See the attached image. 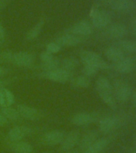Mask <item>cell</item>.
<instances>
[{
	"label": "cell",
	"instance_id": "cell-29",
	"mask_svg": "<svg viewBox=\"0 0 136 153\" xmlns=\"http://www.w3.org/2000/svg\"><path fill=\"white\" fill-rule=\"evenodd\" d=\"M14 53L10 50H5L0 53V64L3 63H12Z\"/></svg>",
	"mask_w": 136,
	"mask_h": 153
},
{
	"label": "cell",
	"instance_id": "cell-30",
	"mask_svg": "<svg viewBox=\"0 0 136 153\" xmlns=\"http://www.w3.org/2000/svg\"><path fill=\"white\" fill-rule=\"evenodd\" d=\"M98 72V69L95 67L91 66V65H84L83 69V73L85 76H94L96 73Z\"/></svg>",
	"mask_w": 136,
	"mask_h": 153
},
{
	"label": "cell",
	"instance_id": "cell-27",
	"mask_svg": "<svg viewBox=\"0 0 136 153\" xmlns=\"http://www.w3.org/2000/svg\"><path fill=\"white\" fill-rule=\"evenodd\" d=\"M78 65V60L74 57H67L62 61V69L67 70V71L71 73L72 70H74Z\"/></svg>",
	"mask_w": 136,
	"mask_h": 153
},
{
	"label": "cell",
	"instance_id": "cell-5",
	"mask_svg": "<svg viewBox=\"0 0 136 153\" xmlns=\"http://www.w3.org/2000/svg\"><path fill=\"white\" fill-rule=\"evenodd\" d=\"M35 57L32 53L26 51L14 53L12 63L19 67H29L34 63Z\"/></svg>",
	"mask_w": 136,
	"mask_h": 153
},
{
	"label": "cell",
	"instance_id": "cell-24",
	"mask_svg": "<svg viewBox=\"0 0 136 153\" xmlns=\"http://www.w3.org/2000/svg\"><path fill=\"white\" fill-rule=\"evenodd\" d=\"M14 95L7 88L0 89V107L11 106L14 102Z\"/></svg>",
	"mask_w": 136,
	"mask_h": 153
},
{
	"label": "cell",
	"instance_id": "cell-37",
	"mask_svg": "<svg viewBox=\"0 0 136 153\" xmlns=\"http://www.w3.org/2000/svg\"><path fill=\"white\" fill-rule=\"evenodd\" d=\"M131 101H132V105L134 108H136V89L134 92V93H132L131 96Z\"/></svg>",
	"mask_w": 136,
	"mask_h": 153
},
{
	"label": "cell",
	"instance_id": "cell-13",
	"mask_svg": "<svg viewBox=\"0 0 136 153\" xmlns=\"http://www.w3.org/2000/svg\"><path fill=\"white\" fill-rule=\"evenodd\" d=\"M121 120L116 117H106L99 120V130L103 133H108L116 128Z\"/></svg>",
	"mask_w": 136,
	"mask_h": 153
},
{
	"label": "cell",
	"instance_id": "cell-36",
	"mask_svg": "<svg viewBox=\"0 0 136 153\" xmlns=\"http://www.w3.org/2000/svg\"><path fill=\"white\" fill-rule=\"evenodd\" d=\"M131 30L132 33L136 38V18L133 19V20L131 21Z\"/></svg>",
	"mask_w": 136,
	"mask_h": 153
},
{
	"label": "cell",
	"instance_id": "cell-26",
	"mask_svg": "<svg viewBox=\"0 0 136 153\" xmlns=\"http://www.w3.org/2000/svg\"><path fill=\"white\" fill-rule=\"evenodd\" d=\"M90 83H91L90 78L85 75L79 76L78 77L73 79V81H72V85L76 87V88H86L89 87Z\"/></svg>",
	"mask_w": 136,
	"mask_h": 153
},
{
	"label": "cell",
	"instance_id": "cell-18",
	"mask_svg": "<svg viewBox=\"0 0 136 153\" xmlns=\"http://www.w3.org/2000/svg\"><path fill=\"white\" fill-rule=\"evenodd\" d=\"M97 140H98V132L95 130L89 131L79 140V148L82 151H85Z\"/></svg>",
	"mask_w": 136,
	"mask_h": 153
},
{
	"label": "cell",
	"instance_id": "cell-16",
	"mask_svg": "<svg viewBox=\"0 0 136 153\" xmlns=\"http://www.w3.org/2000/svg\"><path fill=\"white\" fill-rule=\"evenodd\" d=\"M106 33L108 37L111 38L120 39L127 34V28L121 23H115L108 26Z\"/></svg>",
	"mask_w": 136,
	"mask_h": 153
},
{
	"label": "cell",
	"instance_id": "cell-2",
	"mask_svg": "<svg viewBox=\"0 0 136 153\" xmlns=\"http://www.w3.org/2000/svg\"><path fill=\"white\" fill-rule=\"evenodd\" d=\"M113 94L117 100L120 102H126L131 98V87L122 80H117L113 84Z\"/></svg>",
	"mask_w": 136,
	"mask_h": 153
},
{
	"label": "cell",
	"instance_id": "cell-17",
	"mask_svg": "<svg viewBox=\"0 0 136 153\" xmlns=\"http://www.w3.org/2000/svg\"><path fill=\"white\" fill-rule=\"evenodd\" d=\"M96 89L98 95L113 93V87L110 81L105 76H99L96 81Z\"/></svg>",
	"mask_w": 136,
	"mask_h": 153
},
{
	"label": "cell",
	"instance_id": "cell-39",
	"mask_svg": "<svg viewBox=\"0 0 136 153\" xmlns=\"http://www.w3.org/2000/svg\"><path fill=\"white\" fill-rule=\"evenodd\" d=\"M5 86V82L3 81H1L0 80V89H2V88H4Z\"/></svg>",
	"mask_w": 136,
	"mask_h": 153
},
{
	"label": "cell",
	"instance_id": "cell-8",
	"mask_svg": "<svg viewBox=\"0 0 136 153\" xmlns=\"http://www.w3.org/2000/svg\"><path fill=\"white\" fill-rule=\"evenodd\" d=\"M106 4L110 5L114 10L121 13H127L134 7L132 0H103Z\"/></svg>",
	"mask_w": 136,
	"mask_h": 153
},
{
	"label": "cell",
	"instance_id": "cell-32",
	"mask_svg": "<svg viewBox=\"0 0 136 153\" xmlns=\"http://www.w3.org/2000/svg\"><path fill=\"white\" fill-rule=\"evenodd\" d=\"M55 57H54L53 54L48 53L47 51H44L40 54V60L42 62V64H46V63L51 62Z\"/></svg>",
	"mask_w": 136,
	"mask_h": 153
},
{
	"label": "cell",
	"instance_id": "cell-19",
	"mask_svg": "<svg viewBox=\"0 0 136 153\" xmlns=\"http://www.w3.org/2000/svg\"><path fill=\"white\" fill-rule=\"evenodd\" d=\"M105 56L109 61L115 63L124 57V52L116 45H112L106 49Z\"/></svg>",
	"mask_w": 136,
	"mask_h": 153
},
{
	"label": "cell",
	"instance_id": "cell-15",
	"mask_svg": "<svg viewBox=\"0 0 136 153\" xmlns=\"http://www.w3.org/2000/svg\"><path fill=\"white\" fill-rule=\"evenodd\" d=\"M31 130L30 128L25 126H15L12 128L8 132V139L11 142H16L20 141L26 136L31 133Z\"/></svg>",
	"mask_w": 136,
	"mask_h": 153
},
{
	"label": "cell",
	"instance_id": "cell-14",
	"mask_svg": "<svg viewBox=\"0 0 136 153\" xmlns=\"http://www.w3.org/2000/svg\"><path fill=\"white\" fill-rule=\"evenodd\" d=\"M16 110L19 112L20 117H23L25 119L35 120L40 117V112L37 108L28 105H19L16 107Z\"/></svg>",
	"mask_w": 136,
	"mask_h": 153
},
{
	"label": "cell",
	"instance_id": "cell-28",
	"mask_svg": "<svg viewBox=\"0 0 136 153\" xmlns=\"http://www.w3.org/2000/svg\"><path fill=\"white\" fill-rule=\"evenodd\" d=\"M59 60L58 59L57 57H55L51 62L46 63V64H42L41 68L43 69V72H48L59 69Z\"/></svg>",
	"mask_w": 136,
	"mask_h": 153
},
{
	"label": "cell",
	"instance_id": "cell-4",
	"mask_svg": "<svg viewBox=\"0 0 136 153\" xmlns=\"http://www.w3.org/2000/svg\"><path fill=\"white\" fill-rule=\"evenodd\" d=\"M71 73L63 69H58L51 71L43 72L41 74V76L44 78L48 79L51 81H55L58 83H65L67 81H69L71 78Z\"/></svg>",
	"mask_w": 136,
	"mask_h": 153
},
{
	"label": "cell",
	"instance_id": "cell-31",
	"mask_svg": "<svg viewBox=\"0 0 136 153\" xmlns=\"http://www.w3.org/2000/svg\"><path fill=\"white\" fill-rule=\"evenodd\" d=\"M60 50H61V46H60L58 43L55 42L49 43V44L47 45V51L48 53H51V54L59 52Z\"/></svg>",
	"mask_w": 136,
	"mask_h": 153
},
{
	"label": "cell",
	"instance_id": "cell-22",
	"mask_svg": "<svg viewBox=\"0 0 136 153\" xmlns=\"http://www.w3.org/2000/svg\"><path fill=\"white\" fill-rule=\"evenodd\" d=\"M115 45L121 49L123 52L136 53V41L121 39L115 43Z\"/></svg>",
	"mask_w": 136,
	"mask_h": 153
},
{
	"label": "cell",
	"instance_id": "cell-1",
	"mask_svg": "<svg viewBox=\"0 0 136 153\" xmlns=\"http://www.w3.org/2000/svg\"><path fill=\"white\" fill-rule=\"evenodd\" d=\"M80 57L83 65H88L97 68L98 69H109V65L98 54L93 51L83 50L80 53Z\"/></svg>",
	"mask_w": 136,
	"mask_h": 153
},
{
	"label": "cell",
	"instance_id": "cell-9",
	"mask_svg": "<svg viewBox=\"0 0 136 153\" xmlns=\"http://www.w3.org/2000/svg\"><path fill=\"white\" fill-rule=\"evenodd\" d=\"M136 62L134 58L131 57H124L119 62L114 64V69L117 72L122 74H129L134 70Z\"/></svg>",
	"mask_w": 136,
	"mask_h": 153
},
{
	"label": "cell",
	"instance_id": "cell-20",
	"mask_svg": "<svg viewBox=\"0 0 136 153\" xmlns=\"http://www.w3.org/2000/svg\"><path fill=\"white\" fill-rule=\"evenodd\" d=\"M10 148L14 153H31L33 152V147L26 141H16L10 143Z\"/></svg>",
	"mask_w": 136,
	"mask_h": 153
},
{
	"label": "cell",
	"instance_id": "cell-23",
	"mask_svg": "<svg viewBox=\"0 0 136 153\" xmlns=\"http://www.w3.org/2000/svg\"><path fill=\"white\" fill-rule=\"evenodd\" d=\"M44 23H45V21L44 19H41L40 20H38L35 26H32L30 30H28V32L26 33V39L28 41H31L35 39L37 37H38L39 34H40L41 31L43 30V26H44Z\"/></svg>",
	"mask_w": 136,
	"mask_h": 153
},
{
	"label": "cell",
	"instance_id": "cell-38",
	"mask_svg": "<svg viewBox=\"0 0 136 153\" xmlns=\"http://www.w3.org/2000/svg\"><path fill=\"white\" fill-rule=\"evenodd\" d=\"M6 74H7V69H5L4 67H2V65H0V77L4 76Z\"/></svg>",
	"mask_w": 136,
	"mask_h": 153
},
{
	"label": "cell",
	"instance_id": "cell-25",
	"mask_svg": "<svg viewBox=\"0 0 136 153\" xmlns=\"http://www.w3.org/2000/svg\"><path fill=\"white\" fill-rule=\"evenodd\" d=\"M1 112L7 120H18L20 118L19 112L16 110V108H11V106L7 107H1Z\"/></svg>",
	"mask_w": 136,
	"mask_h": 153
},
{
	"label": "cell",
	"instance_id": "cell-11",
	"mask_svg": "<svg viewBox=\"0 0 136 153\" xmlns=\"http://www.w3.org/2000/svg\"><path fill=\"white\" fill-rule=\"evenodd\" d=\"M79 131L77 130L70 131L67 136H64L63 140L62 141L61 149L63 152L72 150L79 142Z\"/></svg>",
	"mask_w": 136,
	"mask_h": 153
},
{
	"label": "cell",
	"instance_id": "cell-40",
	"mask_svg": "<svg viewBox=\"0 0 136 153\" xmlns=\"http://www.w3.org/2000/svg\"><path fill=\"white\" fill-rule=\"evenodd\" d=\"M64 153H79L78 152V151L76 150H70V151H67V152H64Z\"/></svg>",
	"mask_w": 136,
	"mask_h": 153
},
{
	"label": "cell",
	"instance_id": "cell-7",
	"mask_svg": "<svg viewBox=\"0 0 136 153\" xmlns=\"http://www.w3.org/2000/svg\"><path fill=\"white\" fill-rule=\"evenodd\" d=\"M93 32V26L86 20H81L74 23L70 29V33L80 37L90 35Z\"/></svg>",
	"mask_w": 136,
	"mask_h": 153
},
{
	"label": "cell",
	"instance_id": "cell-21",
	"mask_svg": "<svg viewBox=\"0 0 136 153\" xmlns=\"http://www.w3.org/2000/svg\"><path fill=\"white\" fill-rule=\"evenodd\" d=\"M108 143H109V140L107 138L97 140L88 148L83 151V153H100L107 146Z\"/></svg>",
	"mask_w": 136,
	"mask_h": 153
},
{
	"label": "cell",
	"instance_id": "cell-41",
	"mask_svg": "<svg viewBox=\"0 0 136 153\" xmlns=\"http://www.w3.org/2000/svg\"><path fill=\"white\" fill-rule=\"evenodd\" d=\"M43 153H50V152H43Z\"/></svg>",
	"mask_w": 136,
	"mask_h": 153
},
{
	"label": "cell",
	"instance_id": "cell-34",
	"mask_svg": "<svg viewBox=\"0 0 136 153\" xmlns=\"http://www.w3.org/2000/svg\"><path fill=\"white\" fill-rule=\"evenodd\" d=\"M8 123V120L3 116L2 112H0V127L5 126Z\"/></svg>",
	"mask_w": 136,
	"mask_h": 153
},
{
	"label": "cell",
	"instance_id": "cell-3",
	"mask_svg": "<svg viewBox=\"0 0 136 153\" xmlns=\"http://www.w3.org/2000/svg\"><path fill=\"white\" fill-rule=\"evenodd\" d=\"M90 18L92 26L97 28H104L110 23L111 17L106 10H99L96 7H92L90 11Z\"/></svg>",
	"mask_w": 136,
	"mask_h": 153
},
{
	"label": "cell",
	"instance_id": "cell-10",
	"mask_svg": "<svg viewBox=\"0 0 136 153\" xmlns=\"http://www.w3.org/2000/svg\"><path fill=\"white\" fill-rule=\"evenodd\" d=\"M98 120V114L92 112H79L72 117L71 122L76 126H83L91 124Z\"/></svg>",
	"mask_w": 136,
	"mask_h": 153
},
{
	"label": "cell",
	"instance_id": "cell-33",
	"mask_svg": "<svg viewBox=\"0 0 136 153\" xmlns=\"http://www.w3.org/2000/svg\"><path fill=\"white\" fill-rule=\"evenodd\" d=\"M5 38H6L5 29L3 26H2V24L0 22V45H2V43L4 42Z\"/></svg>",
	"mask_w": 136,
	"mask_h": 153
},
{
	"label": "cell",
	"instance_id": "cell-12",
	"mask_svg": "<svg viewBox=\"0 0 136 153\" xmlns=\"http://www.w3.org/2000/svg\"><path fill=\"white\" fill-rule=\"evenodd\" d=\"M83 42V37L75 35L74 33H67L59 36L55 40V42L58 43L60 46H75Z\"/></svg>",
	"mask_w": 136,
	"mask_h": 153
},
{
	"label": "cell",
	"instance_id": "cell-6",
	"mask_svg": "<svg viewBox=\"0 0 136 153\" xmlns=\"http://www.w3.org/2000/svg\"><path fill=\"white\" fill-rule=\"evenodd\" d=\"M65 134L59 130H53L45 133L41 138V142L44 145L55 146L62 143L64 139Z\"/></svg>",
	"mask_w": 136,
	"mask_h": 153
},
{
	"label": "cell",
	"instance_id": "cell-35",
	"mask_svg": "<svg viewBox=\"0 0 136 153\" xmlns=\"http://www.w3.org/2000/svg\"><path fill=\"white\" fill-rule=\"evenodd\" d=\"M10 0H0V11L4 9L9 4Z\"/></svg>",
	"mask_w": 136,
	"mask_h": 153
},
{
	"label": "cell",
	"instance_id": "cell-42",
	"mask_svg": "<svg viewBox=\"0 0 136 153\" xmlns=\"http://www.w3.org/2000/svg\"><path fill=\"white\" fill-rule=\"evenodd\" d=\"M135 145H136V137H135Z\"/></svg>",
	"mask_w": 136,
	"mask_h": 153
}]
</instances>
